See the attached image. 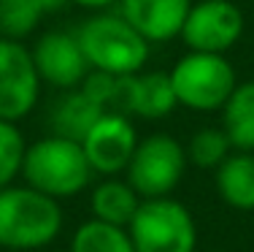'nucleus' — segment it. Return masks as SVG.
<instances>
[{
	"mask_svg": "<svg viewBox=\"0 0 254 252\" xmlns=\"http://www.w3.org/2000/svg\"><path fill=\"white\" fill-rule=\"evenodd\" d=\"M168 74L179 106L192 111H219L238 84L235 65L216 52H187Z\"/></svg>",
	"mask_w": 254,
	"mask_h": 252,
	"instance_id": "20e7f679",
	"label": "nucleus"
},
{
	"mask_svg": "<svg viewBox=\"0 0 254 252\" xmlns=\"http://www.w3.org/2000/svg\"><path fill=\"white\" fill-rule=\"evenodd\" d=\"M135 252H195L197 228L190 209L171 195L143 198L127 225Z\"/></svg>",
	"mask_w": 254,
	"mask_h": 252,
	"instance_id": "39448f33",
	"label": "nucleus"
},
{
	"mask_svg": "<svg viewBox=\"0 0 254 252\" xmlns=\"http://www.w3.org/2000/svg\"><path fill=\"white\" fill-rule=\"evenodd\" d=\"M25 136L16 128V122L0 119V190L14 184V179L22 173V160H25Z\"/></svg>",
	"mask_w": 254,
	"mask_h": 252,
	"instance_id": "aec40b11",
	"label": "nucleus"
},
{
	"mask_svg": "<svg viewBox=\"0 0 254 252\" xmlns=\"http://www.w3.org/2000/svg\"><path fill=\"white\" fill-rule=\"evenodd\" d=\"M246 19L233 0H197L192 3L179 38L190 52H216L227 55L241 41Z\"/></svg>",
	"mask_w": 254,
	"mask_h": 252,
	"instance_id": "6e6552de",
	"label": "nucleus"
},
{
	"mask_svg": "<svg viewBox=\"0 0 254 252\" xmlns=\"http://www.w3.org/2000/svg\"><path fill=\"white\" fill-rule=\"evenodd\" d=\"M70 252H135V247L127 228L92 217L76 228L70 239Z\"/></svg>",
	"mask_w": 254,
	"mask_h": 252,
	"instance_id": "a211bd4d",
	"label": "nucleus"
},
{
	"mask_svg": "<svg viewBox=\"0 0 254 252\" xmlns=\"http://www.w3.org/2000/svg\"><path fill=\"white\" fill-rule=\"evenodd\" d=\"M63 231V206L57 198L30 184H8L0 190V247L41 250Z\"/></svg>",
	"mask_w": 254,
	"mask_h": 252,
	"instance_id": "f257e3e1",
	"label": "nucleus"
},
{
	"mask_svg": "<svg viewBox=\"0 0 254 252\" xmlns=\"http://www.w3.org/2000/svg\"><path fill=\"white\" fill-rule=\"evenodd\" d=\"M187 166V149L171 133H152L146 139H138L125 173L141 198H162L171 195L179 187Z\"/></svg>",
	"mask_w": 254,
	"mask_h": 252,
	"instance_id": "423d86ee",
	"label": "nucleus"
},
{
	"mask_svg": "<svg viewBox=\"0 0 254 252\" xmlns=\"http://www.w3.org/2000/svg\"><path fill=\"white\" fill-rule=\"evenodd\" d=\"M222 130L233 149L254 152V79L238 82L222 106Z\"/></svg>",
	"mask_w": 254,
	"mask_h": 252,
	"instance_id": "dca6fc26",
	"label": "nucleus"
},
{
	"mask_svg": "<svg viewBox=\"0 0 254 252\" xmlns=\"http://www.w3.org/2000/svg\"><path fill=\"white\" fill-rule=\"evenodd\" d=\"M195 0H119V14L149 44H165L179 38L181 25Z\"/></svg>",
	"mask_w": 254,
	"mask_h": 252,
	"instance_id": "f8f14e48",
	"label": "nucleus"
},
{
	"mask_svg": "<svg viewBox=\"0 0 254 252\" xmlns=\"http://www.w3.org/2000/svg\"><path fill=\"white\" fill-rule=\"evenodd\" d=\"M30 52H33L41 82L54 89H63V92L81 87V82L92 71L76 33H68V30H49V33L38 35Z\"/></svg>",
	"mask_w": 254,
	"mask_h": 252,
	"instance_id": "9d476101",
	"label": "nucleus"
},
{
	"mask_svg": "<svg viewBox=\"0 0 254 252\" xmlns=\"http://www.w3.org/2000/svg\"><path fill=\"white\" fill-rule=\"evenodd\" d=\"M76 38L84 49L89 68L106 74H138L149 63V41L122 14L95 11L76 27Z\"/></svg>",
	"mask_w": 254,
	"mask_h": 252,
	"instance_id": "f03ea898",
	"label": "nucleus"
},
{
	"mask_svg": "<svg viewBox=\"0 0 254 252\" xmlns=\"http://www.w3.org/2000/svg\"><path fill=\"white\" fill-rule=\"evenodd\" d=\"M41 76L33 52L19 38L0 35V119L22 122L38 106Z\"/></svg>",
	"mask_w": 254,
	"mask_h": 252,
	"instance_id": "0eeeda50",
	"label": "nucleus"
},
{
	"mask_svg": "<svg viewBox=\"0 0 254 252\" xmlns=\"http://www.w3.org/2000/svg\"><path fill=\"white\" fill-rule=\"evenodd\" d=\"M187 160L195 168L203 171H216L225 158L233 152V144H230L227 133L219 128H200L197 133H192V139L187 141Z\"/></svg>",
	"mask_w": 254,
	"mask_h": 252,
	"instance_id": "6ab92c4d",
	"label": "nucleus"
},
{
	"mask_svg": "<svg viewBox=\"0 0 254 252\" xmlns=\"http://www.w3.org/2000/svg\"><path fill=\"white\" fill-rule=\"evenodd\" d=\"M89 166L100 176H119L138 147L135 125L125 111H103L81 139Z\"/></svg>",
	"mask_w": 254,
	"mask_h": 252,
	"instance_id": "1a4fd4ad",
	"label": "nucleus"
},
{
	"mask_svg": "<svg viewBox=\"0 0 254 252\" xmlns=\"http://www.w3.org/2000/svg\"><path fill=\"white\" fill-rule=\"evenodd\" d=\"M70 0H0V35L27 38L49 14H57Z\"/></svg>",
	"mask_w": 254,
	"mask_h": 252,
	"instance_id": "f3484780",
	"label": "nucleus"
},
{
	"mask_svg": "<svg viewBox=\"0 0 254 252\" xmlns=\"http://www.w3.org/2000/svg\"><path fill=\"white\" fill-rule=\"evenodd\" d=\"M73 5H81L87 11H108L111 5H117L119 0H70Z\"/></svg>",
	"mask_w": 254,
	"mask_h": 252,
	"instance_id": "4be33fe9",
	"label": "nucleus"
},
{
	"mask_svg": "<svg viewBox=\"0 0 254 252\" xmlns=\"http://www.w3.org/2000/svg\"><path fill=\"white\" fill-rule=\"evenodd\" d=\"M179 106L168 71H138L122 76L119 111L141 119H165Z\"/></svg>",
	"mask_w": 254,
	"mask_h": 252,
	"instance_id": "9b49d317",
	"label": "nucleus"
},
{
	"mask_svg": "<svg viewBox=\"0 0 254 252\" xmlns=\"http://www.w3.org/2000/svg\"><path fill=\"white\" fill-rule=\"evenodd\" d=\"M141 201L143 198L132 190V184L127 182V179L106 176L98 187L92 190V195H89V209H92L95 220L127 228L130 220L135 217Z\"/></svg>",
	"mask_w": 254,
	"mask_h": 252,
	"instance_id": "4468645a",
	"label": "nucleus"
},
{
	"mask_svg": "<svg viewBox=\"0 0 254 252\" xmlns=\"http://www.w3.org/2000/svg\"><path fill=\"white\" fill-rule=\"evenodd\" d=\"M216 193L238 212H254V152L233 149L216 168Z\"/></svg>",
	"mask_w": 254,
	"mask_h": 252,
	"instance_id": "ddd939ff",
	"label": "nucleus"
},
{
	"mask_svg": "<svg viewBox=\"0 0 254 252\" xmlns=\"http://www.w3.org/2000/svg\"><path fill=\"white\" fill-rule=\"evenodd\" d=\"M81 89L106 111H119L122 103V76L106 74V71H89L81 82Z\"/></svg>",
	"mask_w": 254,
	"mask_h": 252,
	"instance_id": "412c9836",
	"label": "nucleus"
},
{
	"mask_svg": "<svg viewBox=\"0 0 254 252\" xmlns=\"http://www.w3.org/2000/svg\"><path fill=\"white\" fill-rule=\"evenodd\" d=\"M92 166L84 155L81 141L65 139V136H46L27 144L25 160H22V176L25 184L41 190V193L57 198L78 195L92 179Z\"/></svg>",
	"mask_w": 254,
	"mask_h": 252,
	"instance_id": "7ed1b4c3",
	"label": "nucleus"
},
{
	"mask_svg": "<svg viewBox=\"0 0 254 252\" xmlns=\"http://www.w3.org/2000/svg\"><path fill=\"white\" fill-rule=\"evenodd\" d=\"M103 111L106 109H100L81 87L65 89L63 98H60L57 103H54V109H52V119H49L52 133L81 141L84 136H87V130L98 122V117Z\"/></svg>",
	"mask_w": 254,
	"mask_h": 252,
	"instance_id": "2eb2a0df",
	"label": "nucleus"
}]
</instances>
